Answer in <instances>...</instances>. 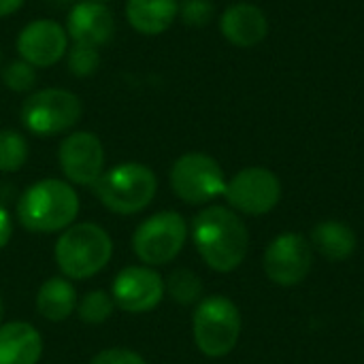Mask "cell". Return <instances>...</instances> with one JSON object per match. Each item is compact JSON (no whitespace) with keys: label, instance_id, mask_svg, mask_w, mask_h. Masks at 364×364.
<instances>
[{"label":"cell","instance_id":"1","mask_svg":"<svg viewBox=\"0 0 364 364\" xmlns=\"http://www.w3.org/2000/svg\"><path fill=\"white\" fill-rule=\"evenodd\" d=\"M194 247L215 273L237 271L250 250V232L237 211L222 205L205 207L196 213L190 228Z\"/></svg>","mask_w":364,"mask_h":364},{"label":"cell","instance_id":"2","mask_svg":"<svg viewBox=\"0 0 364 364\" xmlns=\"http://www.w3.org/2000/svg\"><path fill=\"white\" fill-rule=\"evenodd\" d=\"M77 215L79 194L66 179H38L30 183L17 200V220L28 232H62L75 224Z\"/></svg>","mask_w":364,"mask_h":364},{"label":"cell","instance_id":"3","mask_svg":"<svg viewBox=\"0 0 364 364\" xmlns=\"http://www.w3.org/2000/svg\"><path fill=\"white\" fill-rule=\"evenodd\" d=\"M53 256L66 279H90L109 264L113 256V241L102 226L81 222L60 232Z\"/></svg>","mask_w":364,"mask_h":364},{"label":"cell","instance_id":"4","mask_svg":"<svg viewBox=\"0 0 364 364\" xmlns=\"http://www.w3.org/2000/svg\"><path fill=\"white\" fill-rule=\"evenodd\" d=\"M92 190L102 207H107L111 213L134 215L154 203L158 177L143 162H122L107 168Z\"/></svg>","mask_w":364,"mask_h":364},{"label":"cell","instance_id":"5","mask_svg":"<svg viewBox=\"0 0 364 364\" xmlns=\"http://www.w3.org/2000/svg\"><path fill=\"white\" fill-rule=\"evenodd\" d=\"M83 115L81 98L66 87H41L26 96L19 109L21 126L41 139L70 132Z\"/></svg>","mask_w":364,"mask_h":364},{"label":"cell","instance_id":"6","mask_svg":"<svg viewBox=\"0 0 364 364\" xmlns=\"http://www.w3.org/2000/svg\"><path fill=\"white\" fill-rule=\"evenodd\" d=\"M241 326L239 307L222 294L205 296L192 316L194 343L207 358L228 356L239 343Z\"/></svg>","mask_w":364,"mask_h":364},{"label":"cell","instance_id":"7","mask_svg":"<svg viewBox=\"0 0 364 364\" xmlns=\"http://www.w3.org/2000/svg\"><path fill=\"white\" fill-rule=\"evenodd\" d=\"M190 228L181 213L177 211H158L143 220L132 235V252L147 267H162L173 262L186 241Z\"/></svg>","mask_w":364,"mask_h":364},{"label":"cell","instance_id":"8","mask_svg":"<svg viewBox=\"0 0 364 364\" xmlns=\"http://www.w3.org/2000/svg\"><path fill=\"white\" fill-rule=\"evenodd\" d=\"M168 181L179 200L188 205H207L224 196L228 179L213 156L188 151L173 162Z\"/></svg>","mask_w":364,"mask_h":364},{"label":"cell","instance_id":"9","mask_svg":"<svg viewBox=\"0 0 364 364\" xmlns=\"http://www.w3.org/2000/svg\"><path fill=\"white\" fill-rule=\"evenodd\" d=\"M224 198L228 207L243 215H267L282 200L279 177L264 166H247L226 181Z\"/></svg>","mask_w":364,"mask_h":364},{"label":"cell","instance_id":"10","mask_svg":"<svg viewBox=\"0 0 364 364\" xmlns=\"http://www.w3.org/2000/svg\"><path fill=\"white\" fill-rule=\"evenodd\" d=\"M314 267V247L307 237L299 232H284L275 237L262 256L264 275L282 288L299 286L307 279Z\"/></svg>","mask_w":364,"mask_h":364},{"label":"cell","instance_id":"11","mask_svg":"<svg viewBox=\"0 0 364 364\" xmlns=\"http://www.w3.org/2000/svg\"><path fill=\"white\" fill-rule=\"evenodd\" d=\"M105 145L90 130L68 132L58 147V164L64 179L73 186L92 188L105 173Z\"/></svg>","mask_w":364,"mask_h":364},{"label":"cell","instance_id":"12","mask_svg":"<svg viewBox=\"0 0 364 364\" xmlns=\"http://www.w3.org/2000/svg\"><path fill=\"white\" fill-rule=\"evenodd\" d=\"M166 294L162 275L147 264H134L122 269L111 286V296L117 309L126 314L154 311Z\"/></svg>","mask_w":364,"mask_h":364},{"label":"cell","instance_id":"13","mask_svg":"<svg viewBox=\"0 0 364 364\" xmlns=\"http://www.w3.org/2000/svg\"><path fill=\"white\" fill-rule=\"evenodd\" d=\"M68 47H70V38L66 34V28L55 19H45V17L28 21L15 38L17 55L28 64H32L36 70L62 62L66 58Z\"/></svg>","mask_w":364,"mask_h":364},{"label":"cell","instance_id":"14","mask_svg":"<svg viewBox=\"0 0 364 364\" xmlns=\"http://www.w3.org/2000/svg\"><path fill=\"white\" fill-rule=\"evenodd\" d=\"M66 34L75 45L105 47L115 34V17L107 2L79 0L66 15Z\"/></svg>","mask_w":364,"mask_h":364},{"label":"cell","instance_id":"15","mask_svg":"<svg viewBox=\"0 0 364 364\" xmlns=\"http://www.w3.org/2000/svg\"><path fill=\"white\" fill-rule=\"evenodd\" d=\"M222 36L239 49H252L269 36V17L254 2H235L220 15Z\"/></svg>","mask_w":364,"mask_h":364},{"label":"cell","instance_id":"16","mask_svg":"<svg viewBox=\"0 0 364 364\" xmlns=\"http://www.w3.org/2000/svg\"><path fill=\"white\" fill-rule=\"evenodd\" d=\"M128 26L143 36L164 34L179 15V0H126Z\"/></svg>","mask_w":364,"mask_h":364},{"label":"cell","instance_id":"17","mask_svg":"<svg viewBox=\"0 0 364 364\" xmlns=\"http://www.w3.org/2000/svg\"><path fill=\"white\" fill-rule=\"evenodd\" d=\"M43 337L28 322L0 324V364H38Z\"/></svg>","mask_w":364,"mask_h":364},{"label":"cell","instance_id":"18","mask_svg":"<svg viewBox=\"0 0 364 364\" xmlns=\"http://www.w3.org/2000/svg\"><path fill=\"white\" fill-rule=\"evenodd\" d=\"M309 243L314 252L331 262H346L354 256L358 247V237L354 228L341 220H324L311 228Z\"/></svg>","mask_w":364,"mask_h":364},{"label":"cell","instance_id":"19","mask_svg":"<svg viewBox=\"0 0 364 364\" xmlns=\"http://www.w3.org/2000/svg\"><path fill=\"white\" fill-rule=\"evenodd\" d=\"M77 290L64 275L49 277L36 292V311L47 322H64L77 311Z\"/></svg>","mask_w":364,"mask_h":364},{"label":"cell","instance_id":"20","mask_svg":"<svg viewBox=\"0 0 364 364\" xmlns=\"http://www.w3.org/2000/svg\"><path fill=\"white\" fill-rule=\"evenodd\" d=\"M166 294L179 305H198L205 296L200 277L190 269H175L168 279H164Z\"/></svg>","mask_w":364,"mask_h":364},{"label":"cell","instance_id":"21","mask_svg":"<svg viewBox=\"0 0 364 364\" xmlns=\"http://www.w3.org/2000/svg\"><path fill=\"white\" fill-rule=\"evenodd\" d=\"M30 156L28 139L15 128L0 130V173H17Z\"/></svg>","mask_w":364,"mask_h":364},{"label":"cell","instance_id":"22","mask_svg":"<svg viewBox=\"0 0 364 364\" xmlns=\"http://www.w3.org/2000/svg\"><path fill=\"white\" fill-rule=\"evenodd\" d=\"M115 303H113V296L105 290H90L85 296H81L77 301V318L83 322V324H90V326H98V324H105L113 311H115Z\"/></svg>","mask_w":364,"mask_h":364},{"label":"cell","instance_id":"23","mask_svg":"<svg viewBox=\"0 0 364 364\" xmlns=\"http://www.w3.org/2000/svg\"><path fill=\"white\" fill-rule=\"evenodd\" d=\"M0 79H2L6 90H11L15 94H30L36 87L38 75H36V68L32 64L17 58V60H11L9 64H4L0 68Z\"/></svg>","mask_w":364,"mask_h":364},{"label":"cell","instance_id":"24","mask_svg":"<svg viewBox=\"0 0 364 364\" xmlns=\"http://www.w3.org/2000/svg\"><path fill=\"white\" fill-rule=\"evenodd\" d=\"M64 62H66V68L70 70V75H75L79 79H85V77H92L100 68L102 55H100L98 47L70 43Z\"/></svg>","mask_w":364,"mask_h":364},{"label":"cell","instance_id":"25","mask_svg":"<svg viewBox=\"0 0 364 364\" xmlns=\"http://www.w3.org/2000/svg\"><path fill=\"white\" fill-rule=\"evenodd\" d=\"M215 15V4L211 0H179V15L186 26L190 28H203L207 26Z\"/></svg>","mask_w":364,"mask_h":364},{"label":"cell","instance_id":"26","mask_svg":"<svg viewBox=\"0 0 364 364\" xmlns=\"http://www.w3.org/2000/svg\"><path fill=\"white\" fill-rule=\"evenodd\" d=\"M90 364H147L145 358L128 348H109L98 352Z\"/></svg>","mask_w":364,"mask_h":364},{"label":"cell","instance_id":"27","mask_svg":"<svg viewBox=\"0 0 364 364\" xmlns=\"http://www.w3.org/2000/svg\"><path fill=\"white\" fill-rule=\"evenodd\" d=\"M13 237V218L11 213L0 205V250L6 247V243Z\"/></svg>","mask_w":364,"mask_h":364},{"label":"cell","instance_id":"28","mask_svg":"<svg viewBox=\"0 0 364 364\" xmlns=\"http://www.w3.org/2000/svg\"><path fill=\"white\" fill-rule=\"evenodd\" d=\"M23 2L26 0H0V19L15 15L23 6Z\"/></svg>","mask_w":364,"mask_h":364},{"label":"cell","instance_id":"29","mask_svg":"<svg viewBox=\"0 0 364 364\" xmlns=\"http://www.w3.org/2000/svg\"><path fill=\"white\" fill-rule=\"evenodd\" d=\"M0 320H2V299H0Z\"/></svg>","mask_w":364,"mask_h":364},{"label":"cell","instance_id":"30","mask_svg":"<svg viewBox=\"0 0 364 364\" xmlns=\"http://www.w3.org/2000/svg\"><path fill=\"white\" fill-rule=\"evenodd\" d=\"M98 2H111V0H98Z\"/></svg>","mask_w":364,"mask_h":364},{"label":"cell","instance_id":"31","mask_svg":"<svg viewBox=\"0 0 364 364\" xmlns=\"http://www.w3.org/2000/svg\"><path fill=\"white\" fill-rule=\"evenodd\" d=\"M363 326H364V314H363Z\"/></svg>","mask_w":364,"mask_h":364},{"label":"cell","instance_id":"32","mask_svg":"<svg viewBox=\"0 0 364 364\" xmlns=\"http://www.w3.org/2000/svg\"><path fill=\"white\" fill-rule=\"evenodd\" d=\"M0 60H2V58H0Z\"/></svg>","mask_w":364,"mask_h":364}]
</instances>
